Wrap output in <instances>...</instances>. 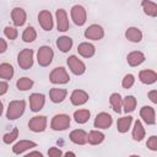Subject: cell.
<instances>
[{
    "mask_svg": "<svg viewBox=\"0 0 157 157\" xmlns=\"http://www.w3.org/2000/svg\"><path fill=\"white\" fill-rule=\"evenodd\" d=\"M104 140V135L98 131V130H92L88 135H87V141L91 144V145H98L101 144L102 141Z\"/></svg>",
    "mask_w": 157,
    "mask_h": 157,
    "instance_id": "cell-28",
    "label": "cell"
},
{
    "mask_svg": "<svg viewBox=\"0 0 157 157\" xmlns=\"http://www.w3.org/2000/svg\"><path fill=\"white\" fill-rule=\"evenodd\" d=\"M126 60H128V64L130 66H137L145 61V55L141 52H131L128 54Z\"/></svg>",
    "mask_w": 157,
    "mask_h": 157,
    "instance_id": "cell-21",
    "label": "cell"
},
{
    "mask_svg": "<svg viewBox=\"0 0 157 157\" xmlns=\"http://www.w3.org/2000/svg\"><path fill=\"white\" fill-rule=\"evenodd\" d=\"M4 33H5V36H6L9 39H11V40L16 39V37H17V29H16V28H13V27H10V26L5 27Z\"/></svg>",
    "mask_w": 157,
    "mask_h": 157,
    "instance_id": "cell-37",
    "label": "cell"
},
{
    "mask_svg": "<svg viewBox=\"0 0 157 157\" xmlns=\"http://www.w3.org/2000/svg\"><path fill=\"white\" fill-rule=\"evenodd\" d=\"M6 49H7V43L5 42V39L0 38V54L5 53V52H6Z\"/></svg>",
    "mask_w": 157,
    "mask_h": 157,
    "instance_id": "cell-41",
    "label": "cell"
},
{
    "mask_svg": "<svg viewBox=\"0 0 157 157\" xmlns=\"http://www.w3.org/2000/svg\"><path fill=\"white\" fill-rule=\"evenodd\" d=\"M70 101L74 105H82L88 101V93L82 90H75L71 93Z\"/></svg>",
    "mask_w": 157,
    "mask_h": 157,
    "instance_id": "cell-14",
    "label": "cell"
},
{
    "mask_svg": "<svg viewBox=\"0 0 157 157\" xmlns=\"http://www.w3.org/2000/svg\"><path fill=\"white\" fill-rule=\"evenodd\" d=\"M49 80L52 83H55V85H60V83H67L70 81V76L67 75L66 70L64 67H55L50 75H49Z\"/></svg>",
    "mask_w": 157,
    "mask_h": 157,
    "instance_id": "cell-4",
    "label": "cell"
},
{
    "mask_svg": "<svg viewBox=\"0 0 157 157\" xmlns=\"http://www.w3.org/2000/svg\"><path fill=\"white\" fill-rule=\"evenodd\" d=\"M109 102H110V105H112V108H113V110L115 113H120L121 112V97H120L119 93L110 94Z\"/></svg>",
    "mask_w": 157,
    "mask_h": 157,
    "instance_id": "cell-32",
    "label": "cell"
},
{
    "mask_svg": "<svg viewBox=\"0 0 157 157\" xmlns=\"http://www.w3.org/2000/svg\"><path fill=\"white\" fill-rule=\"evenodd\" d=\"M71 18L74 20L75 25L82 26L86 22V10L81 5H75L71 9Z\"/></svg>",
    "mask_w": 157,
    "mask_h": 157,
    "instance_id": "cell-6",
    "label": "cell"
},
{
    "mask_svg": "<svg viewBox=\"0 0 157 157\" xmlns=\"http://www.w3.org/2000/svg\"><path fill=\"white\" fill-rule=\"evenodd\" d=\"M64 157H76V156H75V153H74V152L69 151V152H66V153H65V156H64Z\"/></svg>",
    "mask_w": 157,
    "mask_h": 157,
    "instance_id": "cell-44",
    "label": "cell"
},
{
    "mask_svg": "<svg viewBox=\"0 0 157 157\" xmlns=\"http://www.w3.org/2000/svg\"><path fill=\"white\" fill-rule=\"evenodd\" d=\"M144 137H145V129H144L141 121L136 120L135 125H134V129H132V139L135 141H141Z\"/></svg>",
    "mask_w": 157,
    "mask_h": 157,
    "instance_id": "cell-26",
    "label": "cell"
},
{
    "mask_svg": "<svg viewBox=\"0 0 157 157\" xmlns=\"http://www.w3.org/2000/svg\"><path fill=\"white\" fill-rule=\"evenodd\" d=\"M17 136H18V129H17V128H13V130H12L11 132L4 135L2 140H4L5 144H11V142H13V141L17 139Z\"/></svg>",
    "mask_w": 157,
    "mask_h": 157,
    "instance_id": "cell-35",
    "label": "cell"
},
{
    "mask_svg": "<svg viewBox=\"0 0 157 157\" xmlns=\"http://www.w3.org/2000/svg\"><path fill=\"white\" fill-rule=\"evenodd\" d=\"M113 123V119L112 117L108 114V113H99L97 114L96 119H94V128H98V129H108Z\"/></svg>",
    "mask_w": 157,
    "mask_h": 157,
    "instance_id": "cell-12",
    "label": "cell"
},
{
    "mask_svg": "<svg viewBox=\"0 0 157 157\" xmlns=\"http://www.w3.org/2000/svg\"><path fill=\"white\" fill-rule=\"evenodd\" d=\"M131 123H132V117H130V115L120 118V119L118 120V123H117V129H118V131H119V132H126V131L129 130Z\"/></svg>",
    "mask_w": 157,
    "mask_h": 157,
    "instance_id": "cell-25",
    "label": "cell"
},
{
    "mask_svg": "<svg viewBox=\"0 0 157 157\" xmlns=\"http://www.w3.org/2000/svg\"><path fill=\"white\" fill-rule=\"evenodd\" d=\"M7 88H9V85H7V82L0 81V96L5 94V93L7 92Z\"/></svg>",
    "mask_w": 157,
    "mask_h": 157,
    "instance_id": "cell-40",
    "label": "cell"
},
{
    "mask_svg": "<svg viewBox=\"0 0 157 157\" xmlns=\"http://www.w3.org/2000/svg\"><path fill=\"white\" fill-rule=\"evenodd\" d=\"M45 103V97L42 93H32L29 96V104H31V110L32 112H38L43 108Z\"/></svg>",
    "mask_w": 157,
    "mask_h": 157,
    "instance_id": "cell-13",
    "label": "cell"
},
{
    "mask_svg": "<svg viewBox=\"0 0 157 157\" xmlns=\"http://www.w3.org/2000/svg\"><path fill=\"white\" fill-rule=\"evenodd\" d=\"M103 36H104V31L99 25H91L85 31V37L88 39H92V40L102 39Z\"/></svg>",
    "mask_w": 157,
    "mask_h": 157,
    "instance_id": "cell-9",
    "label": "cell"
},
{
    "mask_svg": "<svg viewBox=\"0 0 157 157\" xmlns=\"http://www.w3.org/2000/svg\"><path fill=\"white\" fill-rule=\"evenodd\" d=\"M25 157H43V155L38 151H33V152H29L28 155H26Z\"/></svg>",
    "mask_w": 157,
    "mask_h": 157,
    "instance_id": "cell-43",
    "label": "cell"
},
{
    "mask_svg": "<svg viewBox=\"0 0 157 157\" xmlns=\"http://www.w3.org/2000/svg\"><path fill=\"white\" fill-rule=\"evenodd\" d=\"M130 157H140V156H137V155H132V156H130Z\"/></svg>",
    "mask_w": 157,
    "mask_h": 157,
    "instance_id": "cell-46",
    "label": "cell"
},
{
    "mask_svg": "<svg viewBox=\"0 0 157 157\" xmlns=\"http://www.w3.org/2000/svg\"><path fill=\"white\" fill-rule=\"evenodd\" d=\"M25 108H26V103L22 99L21 101H12V102H10L7 112H6L7 119L9 120H15V119L20 118L23 114Z\"/></svg>",
    "mask_w": 157,
    "mask_h": 157,
    "instance_id": "cell-1",
    "label": "cell"
},
{
    "mask_svg": "<svg viewBox=\"0 0 157 157\" xmlns=\"http://www.w3.org/2000/svg\"><path fill=\"white\" fill-rule=\"evenodd\" d=\"M140 115L145 120V123L148 124V125H152L156 121V119H155V110L150 105H144L141 108V110H140Z\"/></svg>",
    "mask_w": 157,
    "mask_h": 157,
    "instance_id": "cell-15",
    "label": "cell"
},
{
    "mask_svg": "<svg viewBox=\"0 0 157 157\" xmlns=\"http://www.w3.org/2000/svg\"><path fill=\"white\" fill-rule=\"evenodd\" d=\"M134 82H135V77H134L131 74H128V75L124 76L121 85H123L124 88H130V87L134 85Z\"/></svg>",
    "mask_w": 157,
    "mask_h": 157,
    "instance_id": "cell-36",
    "label": "cell"
},
{
    "mask_svg": "<svg viewBox=\"0 0 157 157\" xmlns=\"http://www.w3.org/2000/svg\"><path fill=\"white\" fill-rule=\"evenodd\" d=\"M70 140L76 145H85L87 142V134L85 130L76 129L70 132Z\"/></svg>",
    "mask_w": 157,
    "mask_h": 157,
    "instance_id": "cell-16",
    "label": "cell"
},
{
    "mask_svg": "<svg viewBox=\"0 0 157 157\" xmlns=\"http://www.w3.org/2000/svg\"><path fill=\"white\" fill-rule=\"evenodd\" d=\"M69 125H70V118H69V115H66V114H58V115H55L52 119L50 128L53 130L61 131V130L67 129Z\"/></svg>",
    "mask_w": 157,
    "mask_h": 157,
    "instance_id": "cell-5",
    "label": "cell"
},
{
    "mask_svg": "<svg viewBox=\"0 0 157 157\" xmlns=\"http://www.w3.org/2000/svg\"><path fill=\"white\" fill-rule=\"evenodd\" d=\"M38 21H39V25L42 26V28L44 31L53 29V17L48 10H42L38 13Z\"/></svg>",
    "mask_w": 157,
    "mask_h": 157,
    "instance_id": "cell-10",
    "label": "cell"
},
{
    "mask_svg": "<svg viewBox=\"0 0 157 157\" xmlns=\"http://www.w3.org/2000/svg\"><path fill=\"white\" fill-rule=\"evenodd\" d=\"M56 47L63 52V53H66L71 49L72 47V39L70 37H66V36H63V37H59L56 39Z\"/></svg>",
    "mask_w": 157,
    "mask_h": 157,
    "instance_id": "cell-24",
    "label": "cell"
},
{
    "mask_svg": "<svg viewBox=\"0 0 157 157\" xmlns=\"http://www.w3.org/2000/svg\"><path fill=\"white\" fill-rule=\"evenodd\" d=\"M2 114V103L0 102V115Z\"/></svg>",
    "mask_w": 157,
    "mask_h": 157,
    "instance_id": "cell-45",
    "label": "cell"
},
{
    "mask_svg": "<svg viewBox=\"0 0 157 157\" xmlns=\"http://www.w3.org/2000/svg\"><path fill=\"white\" fill-rule=\"evenodd\" d=\"M56 16V26H58V31L60 32H65L69 29V20H67V15L66 11L64 9H58L55 12Z\"/></svg>",
    "mask_w": 157,
    "mask_h": 157,
    "instance_id": "cell-11",
    "label": "cell"
},
{
    "mask_svg": "<svg viewBox=\"0 0 157 157\" xmlns=\"http://www.w3.org/2000/svg\"><path fill=\"white\" fill-rule=\"evenodd\" d=\"M28 128L34 131V132H40L44 131L47 128V117L44 115H38V117H33L29 123H28Z\"/></svg>",
    "mask_w": 157,
    "mask_h": 157,
    "instance_id": "cell-8",
    "label": "cell"
},
{
    "mask_svg": "<svg viewBox=\"0 0 157 157\" xmlns=\"http://www.w3.org/2000/svg\"><path fill=\"white\" fill-rule=\"evenodd\" d=\"M121 105L124 107V112H132L136 108V98L134 96H126L124 101H121Z\"/></svg>",
    "mask_w": 157,
    "mask_h": 157,
    "instance_id": "cell-30",
    "label": "cell"
},
{
    "mask_svg": "<svg viewBox=\"0 0 157 157\" xmlns=\"http://www.w3.org/2000/svg\"><path fill=\"white\" fill-rule=\"evenodd\" d=\"M12 76H13V67H12V65H10L7 63L0 64V77L5 78V80H11Z\"/></svg>",
    "mask_w": 157,
    "mask_h": 157,
    "instance_id": "cell-27",
    "label": "cell"
},
{
    "mask_svg": "<svg viewBox=\"0 0 157 157\" xmlns=\"http://www.w3.org/2000/svg\"><path fill=\"white\" fill-rule=\"evenodd\" d=\"M16 85H17V88L20 91H27L33 86V81L29 77H22V78H20L17 81Z\"/></svg>",
    "mask_w": 157,
    "mask_h": 157,
    "instance_id": "cell-34",
    "label": "cell"
},
{
    "mask_svg": "<svg viewBox=\"0 0 157 157\" xmlns=\"http://www.w3.org/2000/svg\"><path fill=\"white\" fill-rule=\"evenodd\" d=\"M36 37H37L36 29H34L33 27H31V26H28V27L23 31V33H22V39H23V42H26V43L33 42V40L36 39Z\"/></svg>",
    "mask_w": 157,
    "mask_h": 157,
    "instance_id": "cell-33",
    "label": "cell"
},
{
    "mask_svg": "<svg viewBox=\"0 0 157 157\" xmlns=\"http://www.w3.org/2000/svg\"><path fill=\"white\" fill-rule=\"evenodd\" d=\"M148 98H150L153 103H157V91H156V90H153V91L148 92Z\"/></svg>",
    "mask_w": 157,
    "mask_h": 157,
    "instance_id": "cell-42",
    "label": "cell"
},
{
    "mask_svg": "<svg viewBox=\"0 0 157 157\" xmlns=\"http://www.w3.org/2000/svg\"><path fill=\"white\" fill-rule=\"evenodd\" d=\"M36 146H37V144L33 142V141H29V140H21L20 142H17V144L12 147V151H13V153L20 155V153L25 152L26 150L32 148V147H36Z\"/></svg>",
    "mask_w": 157,
    "mask_h": 157,
    "instance_id": "cell-20",
    "label": "cell"
},
{
    "mask_svg": "<svg viewBox=\"0 0 157 157\" xmlns=\"http://www.w3.org/2000/svg\"><path fill=\"white\" fill-rule=\"evenodd\" d=\"M139 78L142 83H146V85H151L153 82H156L157 80V74L153 71V70H142L140 71L139 74Z\"/></svg>",
    "mask_w": 157,
    "mask_h": 157,
    "instance_id": "cell-18",
    "label": "cell"
},
{
    "mask_svg": "<svg viewBox=\"0 0 157 157\" xmlns=\"http://www.w3.org/2000/svg\"><path fill=\"white\" fill-rule=\"evenodd\" d=\"M77 52L80 55H82L83 58H91L94 55V52H96V48L93 44L91 43H81L78 47H77Z\"/></svg>",
    "mask_w": 157,
    "mask_h": 157,
    "instance_id": "cell-19",
    "label": "cell"
},
{
    "mask_svg": "<svg viewBox=\"0 0 157 157\" xmlns=\"http://www.w3.org/2000/svg\"><path fill=\"white\" fill-rule=\"evenodd\" d=\"M90 115H91V113L87 109H80V110H76L74 113L75 121L78 123V124H85L90 119Z\"/></svg>",
    "mask_w": 157,
    "mask_h": 157,
    "instance_id": "cell-31",
    "label": "cell"
},
{
    "mask_svg": "<svg viewBox=\"0 0 157 157\" xmlns=\"http://www.w3.org/2000/svg\"><path fill=\"white\" fill-rule=\"evenodd\" d=\"M67 65L75 75H82L86 71V65L75 55H71L67 58Z\"/></svg>",
    "mask_w": 157,
    "mask_h": 157,
    "instance_id": "cell-7",
    "label": "cell"
},
{
    "mask_svg": "<svg viewBox=\"0 0 157 157\" xmlns=\"http://www.w3.org/2000/svg\"><path fill=\"white\" fill-rule=\"evenodd\" d=\"M147 147L152 151H157V137L156 136H151L147 140Z\"/></svg>",
    "mask_w": 157,
    "mask_h": 157,
    "instance_id": "cell-38",
    "label": "cell"
},
{
    "mask_svg": "<svg viewBox=\"0 0 157 157\" xmlns=\"http://www.w3.org/2000/svg\"><path fill=\"white\" fill-rule=\"evenodd\" d=\"M67 94V91L64 90V88H52L50 92H49V96H50V99L52 102L54 103H60L65 99Z\"/></svg>",
    "mask_w": 157,
    "mask_h": 157,
    "instance_id": "cell-22",
    "label": "cell"
},
{
    "mask_svg": "<svg viewBox=\"0 0 157 157\" xmlns=\"http://www.w3.org/2000/svg\"><path fill=\"white\" fill-rule=\"evenodd\" d=\"M125 37H126L130 42L139 43V42L142 39V32H141L139 28H136V27H130V28L126 29Z\"/></svg>",
    "mask_w": 157,
    "mask_h": 157,
    "instance_id": "cell-23",
    "label": "cell"
},
{
    "mask_svg": "<svg viewBox=\"0 0 157 157\" xmlns=\"http://www.w3.org/2000/svg\"><path fill=\"white\" fill-rule=\"evenodd\" d=\"M11 18L15 26H22L26 22V12L21 7H15L11 12Z\"/></svg>",
    "mask_w": 157,
    "mask_h": 157,
    "instance_id": "cell-17",
    "label": "cell"
},
{
    "mask_svg": "<svg viewBox=\"0 0 157 157\" xmlns=\"http://www.w3.org/2000/svg\"><path fill=\"white\" fill-rule=\"evenodd\" d=\"M53 56H54V52L50 47L48 45H43L38 49V53H37V60H38V64L40 66H48L52 60H53Z\"/></svg>",
    "mask_w": 157,
    "mask_h": 157,
    "instance_id": "cell-2",
    "label": "cell"
},
{
    "mask_svg": "<svg viewBox=\"0 0 157 157\" xmlns=\"http://www.w3.org/2000/svg\"><path fill=\"white\" fill-rule=\"evenodd\" d=\"M17 63L21 69L28 70L33 65V50L32 49H23L17 55Z\"/></svg>",
    "mask_w": 157,
    "mask_h": 157,
    "instance_id": "cell-3",
    "label": "cell"
},
{
    "mask_svg": "<svg viewBox=\"0 0 157 157\" xmlns=\"http://www.w3.org/2000/svg\"><path fill=\"white\" fill-rule=\"evenodd\" d=\"M48 155H49V157H63L61 150H59L56 147H50L48 150Z\"/></svg>",
    "mask_w": 157,
    "mask_h": 157,
    "instance_id": "cell-39",
    "label": "cell"
},
{
    "mask_svg": "<svg viewBox=\"0 0 157 157\" xmlns=\"http://www.w3.org/2000/svg\"><path fill=\"white\" fill-rule=\"evenodd\" d=\"M142 7H144V12L148 16L156 17L157 16V4L152 2V1H142L141 2Z\"/></svg>",
    "mask_w": 157,
    "mask_h": 157,
    "instance_id": "cell-29",
    "label": "cell"
}]
</instances>
